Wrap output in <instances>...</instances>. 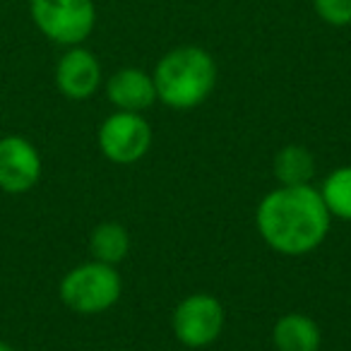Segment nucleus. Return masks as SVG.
Here are the masks:
<instances>
[{
    "label": "nucleus",
    "instance_id": "9b49d317",
    "mask_svg": "<svg viewBox=\"0 0 351 351\" xmlns=\"http://www.w3.org/2000/svg\"><path fill=\"white\" fill-rule=\"evenodd\" d=\"M274 171L284 186H306L315 171V164L303 147H287L279 152L277 161H274Z\"/></svg>",
    "mask_w": 351,
    "mask_h": 351
},
{
    "label": "nucleus",
    "instance_id": "ddd939ff",
    "mask_svg": "<svg viewBox=\"0 0 351 351\" xmlns=\"http://www.w3.org/2000/svg\"><path fill=\"white\" fill-rule=\"evenodd\" d=\"M322 200L339 219H351V169H339L327 178Z\"/></svg>",
    "mask_w": 351,
    "mask_h": 351
},
{
    "label": "nucleus",
    "instance_id": "9d476101",
    "mask_svg": "<svg viewBox=\"0 0 351 351\" xmlns=\"http://www.w3.org/2000/svg\"><path fill=\"white\" fill-rule=\"evenodd\" d=\"M274 344L279 351H317L320 332L306 315H284L274 327Z\"/></svg>",
    "mask_w": 351,
    "mask_h": 351
},
{
    "label": "nucleus",
    "instance_id": "2eb2a0df",
    "mask_svg": "<svg viewBox=\"0 0 351 351\" xmlns=\"http://www.w3.org/2000/svg\"><path fill=\"white\" fill-rule=\"evenodd\" d=\"M0 351H12V346H8L5 341H0Z\"/></svg>",
    "mask_w": 351,
    "mask_h": 351
},
{
    "label": "nucleus",
    "instance_id": "423d86ee",
    "mask_svg": "<svg viewBox=\"0 0 351 351\" xmlns=\"http://www.w3.org/2000/svg\"><path fill=\"white\" fill-rule=\"evenodd\" d=\"M224 322V311L212 296H191L176 308L173 330L178 339L188 346H205L217 339Z\"/></svg>",
    "mask_w": 351,
    "mask_h": 351
},
{
    "label": "nucleus",
    "instance_id": "39448f33",
    "mask_svg": "<svg viewBox=\"0 0 351 351\" xmlns=\"http://www.w3.org/2000/svg\"><path fill=\"white\" fill-rule=\"evenodd\" d=\"M104 154L116 164H132L147 152L152 142L149 125L137 113L123 111L111 116L99 132Z\"/></svg>",
    "mask_w": 351,
    "mask_h": 351
},
{
    "label": "nucleus",
    "instance_id": "f257e3e1",
    "mask_svg": "<svg viewBox=\"0 0 351 351\" xmlns=\"http://www.w3.org/2000/svg\"><path fill=\"white\" fill-rule=\"evenodd\" d=\"M258 226L272 248L289 255L308 253L325 239L330 210L313 188L284 186L263 200Z\"/></svg>",
    "mask_w": 351,
    "mask_h": 351
},
{
    "label": "nucleus",
    "instance_id": "7ed1b4c3",
    "mask_svg": "<svg viewBox=\"0 0 351 351\" xmlns=\"http://www.w3.org/2000/svg\"><path fill=\"white\" fill-rule=\"evenodd\" d=\"M60 296L77 313H101L121 296V277L106 263L82 265L63 279Z\"/></svg>",
    "mask_w": 351,
    "mask_h": 351
},
{
    "label": "nucleus",
    "instance_id": "f03ea898",
    "mask_svg": "<svg viewBox=\"0 0 351 351\" xmlns=\"http://www.w3.org/2000/svg\"><path fill=\"white\" fill-rule=\"evenodd\" d=\"M217 80L215 60L195 46L171 51L156 65L154 87L156 97L173 108L197 106L212 92Z\"/></svg>",
    "mask_w": 351,
    "mask_h": 351
},
{
    "label": "nucleus",
    "instance_id": "1a4fd4ad",
    "mask_svg": "<svg viewBox=\"0 0 351 351\" xmlns=\"http://www.w3.org/2000/svg\"><path fill=\"white\" fill-rule=\"evenodd\" d=\"M108 97L116 106L125 111H140L154 104L156 87L154 80L140 70H121L108 80Z\"/></svg>",
    "mask_w": 351,
    "mask_h": 351
},
{
    "label": "nucleus",
    "instance_id": "0eeeda50",
    "mask_svg": "<svg viewBox=\"0 0 351 351\" xmlns=\"http://www.w3.org/2000/svg\"><path fill=\"white\" fill-rule=\"evenodd\" d=\"M41 159L25 137L0 140V188L5 193H25L39 181Z\"/></svg>",
    "mask_w": 351,
    "mask_h": 351
},
{
    "label": "nucleus",
    "instance_id": "6e6552de",
    "mask_svg": "<svg viewBox=\"0 0 351 351\" xmlns=\"http://www.w3.org/2000/svg\"><path fill=\"white\" fill-rule=\"evenodd\" d=\"M99 80H101V70L97 58L84 49L68 51L56 70L58 89L70 99H87L99 87Z\"/></svg>",
    "mask_w": 351,
    "mask_h": 351
},
{
    "label": "nucleus",
    "instance_id": "20e7f679",
    "mask_svg": "<svg viewBox=\"0 0 351 351\" xmlns=\"http://www.w3.org/2000/svg\"><path fill=\"white\" fill-rule=\"evenodd\" d=\"M34 25L58 44H80L94 27L92 0H29Z\"/></svg>",
    "mask_w": 351,
    "mask_h": 351
},
{
    "label": "nucleus",
    "instance_id": "4468645a",
    "mask_svg": "<svg viewBox=\"0 0 351 351\" xmlns=\"http://www.w3.org/2000/svg\"><path fill=\"white\" fill-rule=\"evenodd\" d=\"M317 15L335 27H344L351 22V0H315Z\"/></svg>",
    "mask_w": 351,
    "mask_h": 351
},
{
    "label": "nucleus",
    "instance_id": "f8f14e48",
    "mask_svg": "<svg viewBox=\"0 0 351 351\" xmlns=\"http://www.w3.org/2000/svg\"><path fill=\"white\" fill-rule=\"evenodd\" d=\"M92 253L99 263H118L128 253V234L121 224H101L92 234Z\"/></svg>",
    "mask_w": 351,
    "mask_h": 351
}]
</instances>
